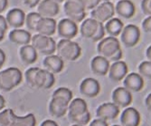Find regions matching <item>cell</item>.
<instances>
[{"label": "cell", "mask_w": 151, "mask_h": 126, "mask_svg": "<svg viewBox=\"0 0 151 126\" xmlns=\"http://www.w3.org/2000/svg\"><path fill=\"white\" fill-rule=\"evenodd\" d=\"M6 53L4 52V51L2 49H0V68L3 67V65L6 62Z\"/></svg>", "instance_id": "obj_41"}, {"label": "cell", "mask_w": 151, "mask_h": 126, "mask_svg": "<svg viewBox=\"0 0 151 126\" xmlns=\"http://www.w3.org/2000/svg\"><path fill=\"white\" fill-rule=\"evenodd\" d=\"M68 118L73 123L86 126L91 121V114L88 111L86 101L81 98L72 100L68 107Z\"/></svg>", "instance_id": "obj_2"}, {"label": "cell", "mask_w": 151, "mask_h": 126, "mask_svg": "<svg viewBox=\"0 0 151 126\" xmlns=\"http://www.w3.org/2000/svg\"><path fill=\"white\" fill-rule=\"evenodd\" d=\"M16 114L12 109L6 108L0 112V126H10L14 121Z\"/></svg>", "instance_id": "obj_29"}, {"label": "cell", "mask_w": 151, "mask_h": 126, "mask_svg": "<svg viewBox=\"0 0 151 126\" xmlns=\"http://www.w3.org/2000/svg\"><path fill=\"white\" fill-rule=\"evenodd\" d=\"M105 28H104V25L102 23H99V27H98V30L97 32H96L95 35L92 37L91 41H93V43H97V41H101L104 36H105Z\"/></svg>", "instance_id": "obj_33"}, {"label": "cell", "mask_w": 151, "mask_h": 126, "mask_svg": "<svg viewBox=\"0 0 151 126\" xmlns=\"http://www.w3.org/2000/svg\"><path fill=\"white\" fill-rule=\"evenodd\" d=\"M19 56L23 63L25 65L34 64L38 58L37 51L32 44H26L21 46L19 50Z\"/></svg>", "instance_id": "obj_26"}, {"label": "cell", "mask_w": 151, "mask_h": 126, "mask_svg": "<svg viewBox=\"0 0 151 126\" xmlns=\"http://www.w3.org/2000/svg\"><path fill=\"white\" fill-rule=\"evenodd\" d=\"M99 22L93 18H85L81 22L80 27V33L85 39H92L99 27Z\"/></svg>", "instance_id": "obj_24"}, {"label": "cell", "mask_w": 151, "mask_h": 126, "mask_svg": "<svg viewBox=\"0 0 151 126\" xmlns=\"http://www.w3.org/2000/svg\"><path fill=\"white\" fill-rule=\"evenodd\" d=\"M119 115V108L113 103H104L96 110V116L103 121H111Z\"/></svg>", "instance_id": "obj_15"}, {"label": "cell", "mask_w": 151, "mask_h": 126, "mask_svg": "<svg viewBox=\"0 0 151 126\" xmlns=\"http://www.w3.org/2000/svg\"><path fill=\"white\" fill-rule=\"evenodd\" d=\"M80 93L88 98L96 97L101 92V85L98 80L92 78H87L81 82L79 87Z\"/></svg>", "instance_id": "obj_12"}, {"label": "cell", "mask_w": 151, "mask_h": 126, "mask_svg": "<svg viewBox=\"0 0 151 126\" xmlns=\"http://www.w3.org/2000/svg\"><path fill=\"white\" fill-rule=\"evenodd\" d=\"M31 43L35 50L43 55H52L56 51L57 43L51 36L36 33L32 36Z\"/></svg>", "instance_id": "obj_7"}, {"label": "cell", "mask_w": 151, "mask_h": 126, "mask_svg": "<svg viewBox=\"0 0 151 126\" xmlns=\"http://www.w3.org/2000/svg\"><path fill=\"white\" fill-rule=\"evenodd\" d=\"M23 80V74L17 68H8L0 71V90L9 92L19 86Z\"/></svg>", "instance_id": "obj_3"}, {"label": "cell", "mask_w": 151, "mask_h": 126, "mask_svg": "<svg viewBox=\"0 0 151 126\" xmlns=\"http://www.w3.org/2000/svg\"><path fill=\"white\" fill-rule=\"evenodd\" d=\"M146 56H147V58L149 61H151V45L147 49L146 51Z\"/></svg>", "instance_id": "obj_45"}, {"label": "cell", "mask_w": 151, "mask_h": 126, "mask_svg": "<svg viewBox=\"0 0 151 126\" xmlns=\"http://www.w3.org/2000/svg\"><path fill=\"white\" fill-rule=\"evenodd\" d=\"M111 1V0H101V2H109Z\"/></svg>", "instance_id": "obj_48"}, {"label": "cell", "mask_w": 151, "mask_h": 126, "mask_svg": "<svg viewBox=\"0 0 151 126\" xmlns=\"http://www.w3.org/2000/svg\"><path fill=\"white\" fill-rule=\"evenodd\" d=\"M78 32L77 23L69 18L62 19L57 23V33L63 39L72 40L78 34Z\"/></svg>", "instance_id": "obj_10"}, {"label": "cell", "mask_w": 151, "mask_h": 126, "mask_svg": "<svg viewBox=\"0 0 151 126\" xmlns=\"http://www.w3.org/2000/svg\"><path fill=\"white\" fill-rule=\"evenodd\" d=\"M5 107H6V99L2 95H0V112L3 111Z\"/></svg>", "instance_id": "obj_44"}, {"label": "cell", "mask_w": 151, "mask_h": 126, "mask_svg": "<svg viewBox=\"0 0 151 126\" xmlns=\"http://www.w3.org/2000/svg\"><path fill=\"white\" fill-rule=\"evenodd\" d=\"M41 18H42V16H41L38 13H35V12L29 13L28 15L25 16V25L27 27V29L35 32L36 25Z\"/></svg>", "instance_id": "obj_30"}, {"label": "cell", "mask_w": 151, "mask_h": 126, "mask_svg": "<svg viewBox=\"0 0 151 126\" xmlns=\"http://www.w3.org/2000/svg\"><path fill=\"white\" fill-rule=\"evenodd\" d=\"M63 11L67 18L81 23L86 18V8L83 0H65Z\"/></svg>", "instance_id": "obj_5"}, {"label": "cell", "mask_w": 151, "mask_h": 126, "mask_svg": "<svg viewBox=\"0 0 151 126\" xmlns=\"http://www.w3.org/2000/svg\"><path fill=\"white\" fill-rule=\"evenodd\" d=\"M145 105H146V107L147 108V110L151 111V93L146 97V99H145Z\"/></svg>", "instance_id": "obj_43"}, {"label": "cell", "mask_w": 151, "mask_h": 126, "mask_svg": "<svg viewBox=\"0 0 151 126\" xmlns=\"http://www.w3.org/2000/svg\"><path fill=\"white\" fill-rule=\"evenodd\" d=\"M56 51L57 55H59L63 60L75 61L81 54V48L77 43L72 40L62 39L57 43Z\"/></svg>", "instance_id": "obj_4"}, {"label": "cell", "mask_w": 151, "mask_h": 126, "mask_svg": "<svg viewBox=\"0 0 151 126\" xmlns=\"http://www.w3.org/2000/svg\"><path fill=\"white\" fill-rule=\"evenodd\" d=\"M57 31V22L53 18L42 17L38 22L35 32L39 34L52 36Z\"/></svg>", "instance_id": "obj_18"}, {"label": "cell", "mask_w": 151, "mask_h": 126, "mask_svg": "<svg viewBox=\"0 0 151 126\" xmlns=\"http://www.w3.org/2000/svg\"><path fill=\"white\" fill-rule=\"evenodd\" d=\"M144 78L139 73H129L123 79V87L131 93L141 91L144 88Z\"/></svg>", "instance_id": "obj_14"}, {"label": "cell", "mask_w": 151, "mask_h": 126, "mask_svg": "<svg viewBox=\"0 0 151 126\" xmlns=\"http://www.w3.org/2000/svg\"><path fill=\"white\" fill-rule=\"evenodd\" d=\"M112 103L119 108H127L132 103L131 92L126 89L124 87H119L113 90L111 95Z\"/></svg>", "instance_id": "obj_13"}, {"label": "cell", "mask_w": 151, "mask_h": 126, "mask_svg": "<svg viewBox=\"0 0 151 126\" xmlns=\"http://www.w3.org/2000/svg\"><path fill=\"white\" fill-rule=\"evenodd\" d=\"M99 55L106 58L109 61H119L122 58V50L117 37L108 36L99 41L97 45Z\"/></svg>", "instance_id": "obj_1"}, {"label": "cell", "mask_w": 151, "mask_h": 126, "mask_svg": "<svg viewBox=\"0 0 151 126\" xmlns=\"http://www.w3.org/2000/svg\"><path fill=\"white\" fill-rule=\"evenodd\" d=\"M141 9L144 15L147 16H151V0H142Z\"/></svg>", "instance_id": "obj_35"}, {"label": "cell", "mask_w": 151, "mask_h": 126, "mask_svg": "<svg viewBox=\"0 0 151 126\" xmlns=\"http://www.w3.org/2000/svg\"><path fill=\"white\" fill-rule=\"evenodd\" d=\"M101 2V0H83L86 10H92L97 7Z\"/></svg>", "instance_id": "obj_36"}, {"label": "cell", "mask_w": 151, "mask_h": 126, "mask_svg": "<svg viewBox=\"0 0 151 126\" xmlns=\"http://www.w3.org/2000/svg\"><path fill=\"white\" fill-rule=\"evenodd\" d=\"M112 126H119V125H112Z\"/></svg>", "instance_id": "obj_49"}, {"label": "cell", "mask_w": 151, "mask_h": 126, "mask_svg": "<svg viewBox=\"0 0 151 126\" xmlns=\"http://www.w3.org/2000/svg\"><path fill=\"white\" fill-rule=\"evenodd\" d=\"M8 6V0H0V15L6 9Z\"/></svg>", "instance_id": "obj_40"}, {"label": "cell", "mask_w": 151, "mask_h": 126, "mask_svg": "<svg viewBox=\"0 0 151 126\" xmlns=\"http://www.w3.org/2000/svg\"><path fill=\"white\" fill-rule=\"evenodd\" d=\"M52 1L56 2V3H58V4H61V3H63V2H65V0H52Z\"/></svg>", "instance_id": "obj_46"}, {"label": "cell", "mask_w": 151, "mask_h": 126, "mask_svg": "<svg viewBox=\"0 0 151 126\" xmlns=\"http://www.w3.org/2000/svg\"><path fill=\"white\" fill-rule=\"evenodd\" d=\"M52 96H60L66 99L68 102H71L73 100V92L67 88H59L52 93Z\"/></svg>", "instance_id": "obj_31"}, {"label": "cell", "mask_w": 151, "mask_h": 126, "mask_svg": "<svg viewBox=\"0 0 151 126\" xmlns=\"http://www.w3.org/2000/svg\"><path fill=\"white\" fill-rule=\"evenodd\" d=\"M8 29V23L5 16L0 15V41L5 38L6 33Z\"/></svg>", "instance_id": "obj_34"}, {"label": "cell", "mask_w": 151, "mask_h": 126, "mask_svg": "<svg viewBox=\"0 0 151 126\" xmlns=\"http://www.w3.org/2000/svg\"><path fill=\"white\" fill-rule=\"evenodd\" d=\"M105 32L109 34V36L117 37L120 35L123 28H124V23L119 18H111L105 23L104 25Z\"/></svg>", "instance_id": "obj_27"}, {"label": "cell", "mask_w": 151, "mask_h": 126, "mask_svg": "<svg viewBox=\"0 0 151 126\" xmlns=\"http://www.w3.org/2000/svg\"><path fill=\"white\" fill-rule=\"evenodd\" d=\"M115 12L120 17L129 19L135 15L136 7L134 3L130 0H119L115 6Z\"/></svg>", "instance_id": "obj_23"}, {"label": "cell", "mask_w": 151, "mask_h": 126, "mask_svg": "<svg viewBox=\"0 0 151 126\" xmlns=\"http://www.w3.org/2000/svg\"><path fill=\"white\" fill-rule=\"evenodd\" d=\"M140 39V30L135 24H129L123 28L120 33V41L127 48H132L137 45Z\"/></svg>", "instance_id": "obj_9"}, {"label": "cell", "mask_w": 151, "mask_h": 126, "mask_svg": "<svg viewBox=\"0 0 151 126\" xmlns=\"http://www.w3.org/2000/svg\"><path fill=\"white\" fill-rule=\"evenodd\" d=\"M89 126H109L108 125V122L106 121H103L101 119H95L93 120Z\"/></svg>", "instance_id": "obj_39"}, {"label": "cell", "mask_w": 151, "mask_h": 126, "mask_svg": "<svg viewBox=\"0 0 151 126\" xmlns=\"http://www.w3.org/2000/svg\"><path fill=\"white\" fill-rule=\"evenodd\" d=\"M115 15V6L113 3L101 2L97 7L91 10V17L98 21L99 23H106L109 19H111Z\"/></svg>", "instance_id": "obj_8"}, {"label": "cell", "mask_w": 151, "mask_h": 126, "mask_svg": "<svg viewBox=\"0 0 151 126\" xmlns=\"http://www.w3.org/2000/svg\"><path fill=\"white\" fill-rule=\"evenodd\" d=\"M40 126H59V125L57 124V122H55L52 120H45L41 123Z\"/></svg>", "instance_id": "obj_42"}, {"label": "cell", "mask_w": 151, "mask_h": 126, "mask_svg": "<svg viewBox=\"0 0 151 126\" xmlns=\"http://www.w3.org/2000/svg\"><path fill=\"white\" fill-rule=\"evenodd\" d=\"M128 65L125 61H119L111 64L109 69V78L113 82H120L128 74Z\"/></svg>", "instance_id": "obj_16"}, {"label": "cell", "mask_w": 151, "mask_h": 126, "mask_svg": "<svg viewBox=\"0 0 151 126\" xmlns=\"http://www.w3.org/2000/svg\"><path fill=\"white\" fill-rule=\"evenodd\" d=\"M143 30L147 33H151V16H147L142 23Z\"/></svg>", "instance_id": "obj_37"}, {"label": "cell", "mask_w": 151, "mask_h": 126, "mask_svg": "<svg viewBox=\"0 0 151 126\" xmlns=\"http://www.w3.org/2000/svg\"><path fill=\"white\" fill-rule=\"evenodd\" d=\"M35 116L33 114H28L24 116H17L16 115L10 126H35Z\"/></svg>", "instance_id": "obj_28"}, {"label": "cell", "mask_w": 151, "mask_h": 126, "mask_svg": "<svg viewBox=\"0 0 151 126\" xmlns=\"http://www.w3.org/2000/svg\"><path fill=\"white\" fill-rule=\"evenodd\" d=\"M111 67L109 61L102 56L99 55L94 57L91 61V69L96 76L103 77L109 73V69Z\"/></svg>", "instance_id": "obj_21"}, {"label": "cell", "mask_w": 151, "mask_h": 126, "mask_svg": "<svg viewBox=\"0 0 151 126\" xmlns=\"http://www.w3.org/2000/svg\"><path fill=\"white\" fill-rule=\"evenodd\" d=\"M70 102L60 96H52V99L49 103V114L55 118L63 117L66 113H68V107Z\"/></svg>", "instance_id": "obj_11"}, {"label": "cell", "mask_w": 151, "mask_h": 126, "mask_svg": "<svg viewBox=\"0 0 151 126\" xmlns=\"http://www.w3.org/2000/svg\"><path fill=\"white\" fill-rule=\"evenodd\" d=\"M139 73L145 78L151 79V61H146L139 64Z\"/></svg>", "instance_id": "obj_32"}, {"label": "cell", "mask_w": 151, "mask_h": 126, "mask_svg": "<svg viewBox=\"0 0 151 126\" xmlns=\"http://www.w3.org/2000/svg\"><path fill=\"white\" fill-rule=\"evenodd\" d=\"M25 14L22 9L13 8L7 12L6 19L9 26L14 29H18L25 23Z\"/></svg>", "instance_id": "obj_22"}, {"label": "cell", "mask_w": 151, "mask_h": 126, "mask_svg": "<svg viewBox=\"0 0 151 126\" xmlns=\"http://www.w3.org/2000/svg\"><path fill=\"white\" fill-rule=\"evenodd\" d=\"M23 1L26 6H28L29 8H35L39 5L41 0H23Z\"/></svg>", "instance_id": "obj_38"}, {"label": "cell", "mask_w": 151, "mask_h": 126, "mask_svg": "<svg viewBox=\"0 0 151 126\" xmlns=\"http://www.w3.org/2000/svg\"><path fill=\"white\" fill-rule=\"evenodd\" d=\"M8 37L10 41H12L13 43L20 46L29 44L32 40L31 33L28 31L23 29H14L9 33Z\"/></svg>", "instance_id": "obj_25"}, {"label": "cell", "mask_w": 151, "mask_h": 126, "mask_svg": "<svg viewBox=\"0 0 151 126\" xmlns=\"http://www.w3.org/2000/svg\"><path fill=\"white\" fill-rule=\"evenodd\" d=\"M72 126H85V125H80V124H76V123H73Z\"/></svg>", "instance_id": "obj_47"}, {"label": "cell", "mask_w": 151, "mask_h": 126, "mask_svg": "<svg viewBox=\"0 0 151 126\" xmlns=\"http://www.w3.org/2000/svg\"><path fill=\"white\" fill-rule=\"evenodd\" d=\"M122 126H139L140 123V114L134 107H127L120 115Z\"/></svg>", "instance_id": "obj_19"}, {"label": "cell", "mask_w": 151, "mask_h": 126, "mask_svg": "<svg viewBox=\"0 0 151 126\" xmlns=\"http://www.w3.org/2000/svg\"><path fill=\"white\" fill-rule=\"evenodd\" d=\"M59 4L52 0H42L37 6V13L42 17L53 18L59 13Z\"/></svg>", "instance_id": "obj_17"}, {"label": "cell", "mask_w": 151, "mask_h": 126, "mask_svg": "<svg viewBox=\"0 0 151 126\" xmlns=\"http://www.w3.org/2000/svg\"><path fill=\"white\" fill-rule=\"evenodd\" d=\"M24 78L27 85L32 88L44 89L47 78V70L40 68H29L24 72Z\"/></svg>", "instance_id": "obj_6"}, {"label": "cell", "mask_w": 151, "mask_h": 126, "mask_svg": "<svg viewBox=\"0 0 151 126\" xmlns=\"http://www.w3.org/2000/svg\"><path fill=\"white\" fill-rule=\"evenodd\" d=\"M43 65L45 69L53 73L58 74L63 71L64 68V61L59 55H48L44 59Z\"/></svg>", "instance_id": "obj_20"}]
</instances>
